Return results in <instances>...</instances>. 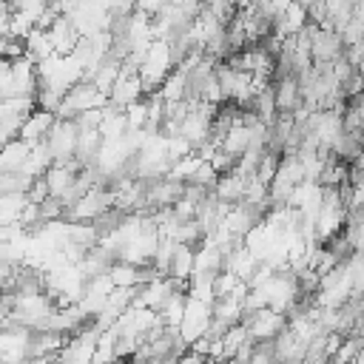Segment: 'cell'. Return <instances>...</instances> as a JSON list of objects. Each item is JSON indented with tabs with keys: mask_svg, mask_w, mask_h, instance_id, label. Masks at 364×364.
<instances>
[{
	"mask_svg": "<svg viewBox=\"0 0 364 364\" xmlns=\"http://www.w3.org/2000/svg\"><path fill=\"white\" fill-rule=\"evenodd\" d=\"M32 148H35V145H29V142H23V140H15V142L4 145V159H0V168H4V174H18V171L26 165Z\"/></svg>",
	"mask_w": 364,
	"mask_h": 364,
	"instance_id": "cell-1",
	"label": "cell"
}]
</instances>
